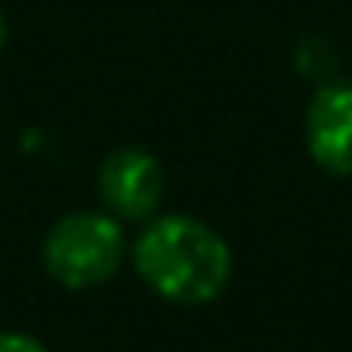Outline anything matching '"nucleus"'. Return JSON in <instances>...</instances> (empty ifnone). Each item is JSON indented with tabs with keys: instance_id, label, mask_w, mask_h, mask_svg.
Wrapping results in <instances>:
<instances>
[{
	"instance_id": "nucleus-7",
	"label": "nucleus",
	"mask_w": 352,
	"mask_h": 352,
	"mask_svg": "<svg viewBox=\"0 0 352 352\" xmlns=\"http://www.w3.org/2000/svg\"><path fill=\"white\" fill-rule=\"evenodd\" d=\"M4 42H8V19H4V8H0V50H4Z\"/></svg>"
},
{
	"instance_id": "nucleus-3",
	"label": "nucleus",
	"mask_w": 352,
	"mask_h": 352,
	"mask_svg": "<svg viewBox=\"0 0 352 352\" xmlns=\"http://www.w3.org/2000/svg\"><path fill=\"white\" fill-rule=\"evenodd\" d=\"M99 197L110 216L122 223H144L163 208L167 170L160 155L140 144H122L99 163Z\"/></svg>"
},
{
	"instance_id": "nucleus-5",
	"label": "nucleus",
	"mask_w": 352,
	"mask_h": 352,
	"mask_svg": "<svg viewBox=\"0 0 352 352\" xmlns=\"http://www.w3.org/2000/svg\"><path fill=\"white\" fill-rule=\"evenodd\" d=\"M296 72L307 80H314V84H326V80H333V69H337V50L329 38H318V34H307V38H299L296 46Z\"/></svg>"
},
{
	"instance_id": "nucleus-6",
	"label": "nucleus",
	"mask_w": 352,
	"mask_h": 352,
	"mask_svg": "<svg viewBox=\"0 0 352 352\" xmlns=\"http://www.w3.org/2000/svg\"><path fill=\"white\" fill-rule=\"evenodd\" d=\"M0 352H50L34 333L23 329H0Z\"/></svg>"
},
{
	"instance_id": "nucleus-2",
	"label": "nucleus",
	"mask_w": 352,
	"mask_h": 352,
	"mask_svg": "<svg viewBox=\"0 0 352 352\" xmlns=\"http://www.w3.org/2000/svg\"><path fill=\"white\" fill-rule=\"evenodd\" d=\"M42 269L69 292H87L114 280L129 258L125 223L107 208H72L46 228L38 246Z\"/></svg>"
},
{
	"instance_id": "nucleus-4",
	"label": "nucleus",
	"mask_w": 352,
	"mask_h": 352,
	"mask_svg": "<svg viewBox=\"0 0 352 352\" xmlns=\"http://www.w3.org/2000/svg\"><path fill=\"white\" fill-rule=\"evenodd\" d=\"M303 144L318 170L352 175V80H326L314 87L303 114Z\"/></svg>"
},
{
	"instance_id": "nucleus-1",
	"label": "nucleus",
	"mask_w": 352,
	"mask_h": 352,
	"mask_svg": "<svg viewBox=\"0 0 352 352\" xmlns=\"http://www.w3.org/2000/svg\"><path fill=\"white\" fill-rule=\"evenodd\" d=\"M129 261L144 288L175 307H205L228 292L235 254L212 223L190 212H155L129 239Z\"/></svg>"
}]
</instances>
